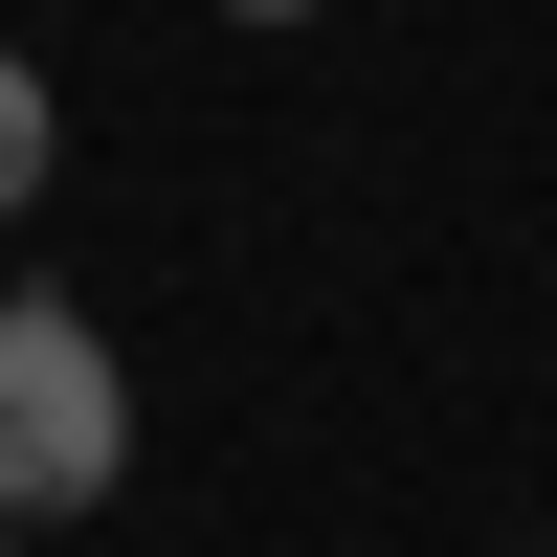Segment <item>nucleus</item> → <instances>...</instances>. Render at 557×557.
Segmentation results:
<instances>
[{"label":"nucleus","instance_id":"nucleus-1","mask_svg":"<svg viewBox=\"0 0 557 557\" xmlns=\"http://www.w3.org/2000/svg\"><path fill=\"white\" fill-rule=\"evenodd\" d=\"M112 469H134L112 335H89L67 290H0V535L23 513H112Z\"/></svg>","mask_w":557,"mask_h":557},{"label":"nucleus","instance_id":"nucleus-2","mask_svg":"<svg viewBox=\"0 0 557 557\" xmlns=\"http://www.w3.org/2000/svg\"><path fill=\"white\" fill-rule=\"evenodd\" d=\"M45 157H67V112H45V67H23V45H0V223L45 201Z\"/></svg>","mask_w":557,"mask_h":557},{"label":"nucleus","instance_id":"nucleus-3","mask_svg":"<svg viewBox=\"0 0 557 557\" xmlns=\"http://www.w3.org/2000/svg\"><path fill=\"white\" fill-rule=\"evenodd\" d=\"M223 23H312V0H223Z\"/></svg>","mask_w":557,"mask_h":557},{"label":"nucleus","instance_id":"nucleus-4","mask_svg":"<svg viewBox=\"0 0 557 557\" xmlns=\"http://www.w3.org/2000/svg\"><path fill=\"white\" fill-rule=\"evenodd\" d=\"M0 557H23V535H0Z\"/></svg>","mask_w":557,"mask_h":557}]
</instances>
